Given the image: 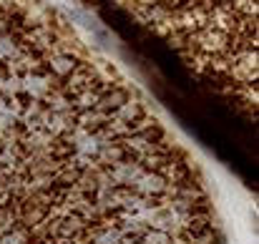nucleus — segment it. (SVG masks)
I'll return each instance as SVG.
<instances>
[{"instance_id":"nucleus-2","label":"nucleus","mask_w":259,"mask_h":244,"mask_svg":"<svg viewBox=\"0 0 259 244\" xmlns=\"http://www.w3.org/2000/svg\"><path fill=\"white\" fill-rule=\"evenodd\" d=\"M43 63H46V68H48V73H51L53 81H66V78L78 68L81 58H76V56L68 53V51H58V53L48 56V61H43Z\"/></svg>"},{"instance_id":"nucleus-4","label":"nucleus","mask_w":259,"mask_h":244,"mask_svg":"<svg viewBox=\"0 0 259 244\" xmlns=\"http://www.w3.org/2000/svg\"><path fill=\"white\" fill-rule=\"evenodd\" d=\"M144 116H146V108H144L141 103H136V101H128V103H123L111 118L123 121V124H136V121H141Z\"/></svg>"},{"instance_id":"nucleus-3","label":"nucleus","mask_w":259,"mask_h":244,"mask_svg":"<svg viewBox=\"0 0 259 244\" xmlns=\"http://www.w3.org/2000/svg\"><path fill=\"white\" fill-rule=\"evenodd\" d=\"M131 101V91L126 88V86H118V83H111L108 86V91L98 98V103L93 106L96 111H103V113H108V116H113L123 103H128Z\"/></svg>"},{"instance_id":"nucleus-1","label":"nucleus","mask_w":259,"mask_h":244,"mask_svg":"<svg viewBox=\"0 0 259 244\" xmlns=\"http://www.w3.org/2000/svg\"><path fill=\"white\" fill-rule=\"evenodd\" d=\"M98 81H101V78H98V73H96L93 63L81 61V63H78V68H76V71L63 81V86H58V88H61V93H63L66 98L76 101L78 96H83L86 91H91Z\"/></svg>"}]
</instances>
